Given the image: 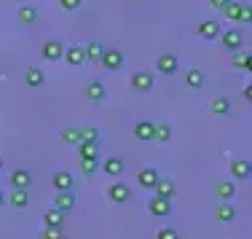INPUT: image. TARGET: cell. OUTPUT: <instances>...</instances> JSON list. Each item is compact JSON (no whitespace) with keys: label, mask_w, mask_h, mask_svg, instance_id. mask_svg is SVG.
<instances>
[{"label":"cell","mask_w":252,"mask_h":239,"mask_svg":"<svg viewBox=\"0 0 252 239\" xmlns=\"http://www.w3.org/2000/svg\"><path fill=\"white\" fill-rule=\"evenodd\" d=\"M107 199H110L113 205H126V202L131 199V188L118 180V183H113V186H107Z\"/></svg>","instance_id":"obj_1"},{"label":"cell","mask_w":252,"mask_h":239,"mask_svg":"<svg viewBox=\"0 0 252 239\" xmlns=\"http://www.w3.org/2000/svg\"><path fill=\"white\" fill-rule=\"evenodd\" d=\"M62 54H64V46H62V40H57V38L46 40V43L40 46V57L49 59V62H59Z\"/></svg>","instance_id":"obj_2"},{"label":"cell","mask_w":252,"mask_h":239,"mask_svg":"<svg viewBox=\"0 0 252 239\" xmlns=\"http://www.w3.org/2000/svg\"><path fill=\"white\" fill-rule=\"evenodd\" d=\"M148 212H151L153 218H166V215H172V199L153 196V199L148 202Z\"/></svg>","instance_id":"obj_3"},{"label":"cell","mask_w":252,"mask_h":239,"mask_svg":"<svg viewBox=\"0 0 252 239\" xmlns=\"http://www.w3.org/2000/svg\"><path fill=\"white\" fill-rule=\"evenodd\" d=\"M8 183L14 188H22V191H30V186H32V175L25 170V167H19V170H14L11 172V177H8Z\"/></svg>","instance_id":"obj_4"},{"label":"cell","mask_w":252,"mask_h":239,"mask_svg":"<svg viewBox=\"0 0 252 239\" xmlns=\"http://www.w3.org/2000/svg\"><path fill=\"white\" fill-rule=\"evenodd\" d=\"M177 68H180V62H177L175 54H161V57L156 59V70H158V73H164V75L177 73Z\"/></svg>","instance_id":"obj_5"},{"label":"cell","mask_w":252,"mask_h":239,"mask_svg":"<svg viewBox=\"0 0 252 239\" xmlns=\"http://www.w3.org/2000/svg\"><path fill=\"white\" fill-rule=\"evenodd\" d=\"M99 62H102V68H107V70H118L124 65V54L118 51V49H110V51H102V57H99Z\"/></svg>","instance_id":"obj_6"},{"label":"cell","mask_w":252,"mask_h":239,"mask_svg":"<svg viewBox=\"0 0 252 239\" xmlns=\"http://www.w3.org/2000/svg\"><path fill=\"white\" fill-rule=\"evenodd\" d=\"M220 40H223V46L225 49H231V51H239L244 46V35L239 33V30H228V33H220Z\"/></svg>","instance_id":"obj_7"},{"label":"cell","mask_w":252,"mask_h":239,"mask_svg":"<svg viewBox=\"0 0 252 239\" xmlns=\"http://www.w3.org/2000/svg\"><path fill=\"white\" fill-rule=\"evenodd\" d=\"M51 186L57 188V194L59 191H73V186H75V180H73V175L70 172H54V177H51Z\"/></svg>","instance_id":"obj_8"},{"label":"cell","mask_w":252,"mask_h":239,"mask_svg":"<svg viewBox=\"0 0 252 239\" xmlns=\"http://www.w3.org/2000/svg\"><path fill=\"white\" fill-rule=\"evenodd\" d=\"M153 83H156V78H153L151 73H145V70L131 75V89H137V92H151Z\"/></svg>","instance_id":"obj_9"},{"label":"cell","mask_w":252,"mask_h":239,"mask_svg":"<svg viewBox=\"0 0 252 239\" xmlns=\"http://www.w3.org/2000/svg\"><path fill=\"white\" fill-rule=\"evenodd\" d=\"M54 207H57L59 212H70L75 207V194L73 191H59L57 199H54Z\"/></svg>","instance_id":"obj_10"},{"label":"cell","mask_w":252,"mask_h":239,"mask_svg":"<svg viewBox=\"0 0 252 239\" xmlns=\"http://www.w3.org/2000/svg\"><path fill=\"white\" fill-rule=\"evenodd\" d=\"M62 59L67 65H73V68H78V65L86 62V51H83V46H70V49H64Z\"/></svg>","instance_id":"obj_11"},{"label":"cell","mask_w":252,"mask_h":239,"mask_svg":"<svg viewBox=\"0 0 252 239\" xmlns=\"http://www.w3.org/2000/svg\"><path fill=\"white\" fill-rule=\"evenodd\" d=\"M231 175L239 177V180H247V177L252 175V161H244V159L231 161Z\"/></svg>","instance_id":"obj_12"},{"label":"cell","mask_w":252,"mask_h":239,"mask_svg":"<svg viewBox=\"0 0 252 239\" xmlns=\"http://www.w3.org/2000/svg\"><path fill=\"white\" fill-rule=\"evenodd\" d=\"M199 35L204 40H215V38H220V25L215 19H204L201 25H199Z\"/></svg>","instance_id":"obj_13"},{"label":"cell","mask_w":252,"mask_h":239,"mask_svg":"<svg viewBox=\"0 0 252 239\" xmlns=\"http://www.w3.org/2000/svg\"><path fill=\"white\" fill-rule=\"evenodd\" d=\"M134 137L142 142H153V121H137L134 124Z\"/></svg>","instance_id":"obj_14"},{"label":"cell","mask_w":252,"mask_h":239,"mask_svg":"<svg viewBox=\"0 0 252 239\" xmlns=\"http://www.w3.org/2000/svg\"><path fill=\"white\" fill-rule=\"evenodd\" d=\"M137 180H140V188H153L156 183H158V172H156L153 167H145V170H140Z\"/></svg>","instance_id":"obj_15"},{"label":"cell","mask_w":252,"mask_h":239,"mask_svg":"<svg viewBox=\"0 0 252 239\" xmlns=\"http://www.w3.org/2000/svg\"><path fill=\"white\" fill-rule=\"evenodd\" d=\"M153 191H156V196H164V199H172V196L177 194V186L172 180H164V177H158V183L153 186Z\"/></svg>","instance_id":"obj_16"},{"label":"cell","mask_w":252,"mask_h":239,"mask_svg":"<svg viewBox=\"0 0 252 239\" xmlns=\"http://www.w3.org/2000/svg\"><path fill=\"white\" fill-rule=\"evenodd\" d=\"M86 100H92V102H102V100H105V86H102V81H89L86 83Z\"/></svg>","instance_id":"obj_17"},{"label":"cell","mask_w":252,"mask_h":239,"mask_svg":"<svg viewBox=\"0 0 252 239\" xmlns=\"http://www.w3.org/2000/svg\"><path fill=\"white\" fill-rule=\"evenodd\" d=\"M99 170L105 172V175H110V177H118V175H121V172H124V161L113 156V159L102 161V164H99Z\"/></svg>","instance_id":"obj_18"},{"label":"cell","mask_w":252,"mask_h":239,"mask_svg":"<svg viewBox=\"0 0 252 239\" xmlns=\"http://www.w3.org/2000/svg\"><path fill=\"white\" fill-rule=\"evenodd\" d=\"M75 148L81 159H99V142H78Z\"/></svg>","instance_id":"obj_19"},{"label":"cell","mask_w":252,"mask_h":239,"mask_svg":"<svg viewBox=\"0 0 252 239\" xmlns=\"http://www.w3.org/2000/svg\"><path fill=\"white\" fill-rule=\"evenodd\" d=\"M172 140V127L169 124H156L153 121V142H169Z\"/></svg>","instance_id":"obj_20"},{"label":"cell","mask_w":252,"mask_h":239,"mask_svg":"<svg viewBox=\"0 0 252 239\" xmlns=\"http://www.w3.org/2000/svg\"><path fill=\"white\" fill-rule=\"evenodd\" d=\"M185 83H188L190 89H204V83H207V78H204V73L199 68H190L188 73H185Z\"/></svg>","instance_id":"obj_21"},{"label":"cell","mask_w":252,"mask_h":239,"mask_svg":"<svg viewBox=\"0 0 252 239\" xmlns=\"http://www.w3.org/2000/svg\"><path fill=\"white\" fill-rule=\"evenodd\" d=\"M11 207H27L30 205V191H22V188H11Z\"/></svg>","instance_id":"obj_22"},{"label":"cell","mask_w":252,"mask_h":239,"mask_svg":"<svg viewBox=\"0 0 252 239\" xmlns=\"http://www.w3.org/2000/svg\"><path fill=\"white\" fill-rule=\"evenodd\" d=\"M83 51H86V62H99L102 51H105V46L99 43V40H92V43L83 46Z\"/></svg>","instance_id":"obj_23"},{"label":"cell","mask_w":252,"mask_h":239,"mask_svg":"<svg viewBox=\"0 0 252 239\" xmlns=\"http://www.w3.org/2000/svg\"><path fill=\"white\" fill-rule=\"evenodd\" d=\"M215 215H218L220 223H231V220L236 218V207H233L231 202H223V205L218 207V212H215Z\"/></svg>","instance_id":"obj_24"},{"label":"cell","mask_w":252,"mask_h":239,"mask_svg":"<svg viewBox=\"0 0 252 239\" xmlns=\"http://www.w3.org/2000/svg\"><path fill=\"white\" fill-rule=\"evenodd\" d=\"M25 81H27V86H43L46 75H43V70H40V68H27Z\"/></svg>","instance_id":"obj_25"},{"label":"cell","mask_w":252,"mask_h":239,"mask_svg":"<svg viewBox=\"0 0 252 239\" xmlns=\"http://www.w3.org/2000/svg\"><path fill=\"white\" fill-rule=\"evenodd\" d=\"M215 194H218L223 202H228V199H233V194H236V186H233L231 180H223V183L215 186Z\"/></svg>","instance_id":"obj_26"},{"label":"cell","mask_w":252,"mask_h":239,"mask_svg":"<svg viewBox=\"0 0 252 239\" xmlns=\"http://www.w3.org/2000/svg\"><path fill=\"white\" fill-rule=\"evenodd\" d=\"M43 223L46 226H62L64 223V212H59L57 207H51V210L43 212Z\"/></svg>","instance_id":"obj_27"},{"label":"cell","mask_w":252,"mask_h":239,"mask_svg":"<svg viewBox=\"0 0 252 239\" xmlns=\"http://www.w3.org/2000/svg\"><path fill=\"white\" fill-rule=\"evenodd\" d=\"M209 110H212L215 116H225V113L231 110V102H228L225 97H215L212 102H209Z\"/></svg>","instance_id":"obj_28"},{"label":"cell","mask_w":252,"mask_h":239,"mask_svg":"<svg viewBox=\"0 0 252 239\" xmlns=\"http://www.w3.org/2000/svg\"><path fill=\"white\" fill-rule=\"evenodd\" d=\"M16 16H19L22 25H32V22L38 19V11H35L32 5H22V8L16 11Z\"/></svg>","instance_id":"obj_29"},{"label":"cell","mask_w":252,"mask_h":239,"mask_svg":"<svg viewBox=\"0 0 252 239\" xmlns=\"http://www.w3.org/2000/svg\"><path fill=\"white\" fill-rule=\"evenodd\" d=\"M99 164H102L99 159H81V172L86 177H92V175H97V172H99Z\"/></svg>","instance_id":"obj_30"},{"label":"cell","mask_w":252,"mask_h":239,"mask_svg":"<svg viewBox=\"0 0 252 239\" xmlns=\"http://www.w3.org/2000/svg\"><path fill=\"white\" fill-rule=\"evenodd\" d=\"M220 11H223V14L228 16V19H233V22H239V19H242V5H239V3H233V0H228V3H225Z\"/></svg>","instance_id":"obj_31"},{"label":"cell","mask_w":252,"mask_h":239,"mask_svg":"<svg viewBox=\"0 0 252 239\" xmlns=\"http://www.w3.org/2000/svg\"><path fill=\"white\" fill-rule=\"evenodd\" d=\"M62 140L67 142V145H78V142H81V129L78 127H64L62 129Z\"/></svg>","instance_id":"obj_32"},{"label":"cell","mask_w":252,"mask_h":239,"mask_svg":"<svg viewBox=\"0 0 252 239\" xmlns=\"http://www.w3.org/2000/svg\"><path fill=\"white\" fill-rule=\"evenodd\" d=\"M40 239H64V229L62 226H46L40 231Z\"/></svg>","instance_id":"obj_33"},{"label":"cell","mask_w":252,"mask_h":239,"mask_svg":"<svg viewBox=\"0 0 252 239\" xmlns=\"http://www.w3.org/2000/svg\"><path fill=\"white\" fill-rule=\"evenodd\" d=\"M231 62H233V68L250 70V54H244V51H236V54L231 57Z\"/></svg>","instance_id":"obj_34"},{"label":"cell","mask_w":252,"mask_h":239,"mask_svg":"<svg viewBox=\"0 0 252 239\" xmlns=\"http://www.w3.org/2000/svg\"><path fill=\"white\" fill-rule=\"evenodd\" d=\"M81 142H99V132L94 127H81Z\"/></svg>","instance_id":"obj_35"},{"label":"cell","mask_w":252,"mask_h":239,"mask_svg":"<svg viewBox=\"0 0 252 239\" xmlns=\"http://www.w3.org/2000/svg\"><path fill=\"white\" fill-rule=\"evenodd\" d=\"M156 239H180V234H177V229H158Z\"/></svg>","instance_id":"obj_36"},{"label":"cell","mask_w":252,"mask_h":239,"mask_svg":"<svg viewBox=\"0 0 252 239\" xmlns=\"http://www.w3.org/2000/svg\"><path fill=\"white\" fill-rule=\"evenodd\" d=\"M59 5H62L64 11H78L81 8V0H59Z\"/></svg>","instance_id":"obj_37"},{"label":"cell","mask_w":252,"mask_h":239,"mask_svg":"<svg viewBox=\"0 0 252 239\" xmlns=\"http://www.w3.org/2000/svg\"><path fill=\"white\" fill-rule=\"evenodd\" d=\"M252 19V14H250V5H242V19L239 22H250Z\"/></svg>","instance_id":"obj_38"},{"label":"cell","mask_w":252,"mask_h":239,"mask_svg":"<svg viewBox=\"0 0 252 239\" xmlns=\"http://www.w3.org/2000/svg\"><path fill=\"white\" fill-rule=\"evenodd\" d=\"M225 3H228V0H209V5H212V8H223Z\"/></svg>","instance_id":"obj_39"},{"label":"cell","mask_w":252,"mask_h":239,"mask_svg":"<svg viewBox=\"0 0 252 239\" xmlns=\"http://www.w3.org/2000/svg\"><path fill=\"white\" fill-rule=\"evenodd\" d=\"M3 202H5V194H3V191H0V207H3Z\"/></svg>","instance_id":"obj_40"},{"label":"cell","mask_w":252,"mask_h":239,"mask_svg":"<svg viewBox=\"0 0 252 239\" xmlns=\"http://www.w3.org/2000/svg\"><path fill=\"white\" fill-rule=\"evenodd\" d=\"M0 172H3V159H0Z\"/></svg>","instance_id":"obj_41"}]
</instances>
